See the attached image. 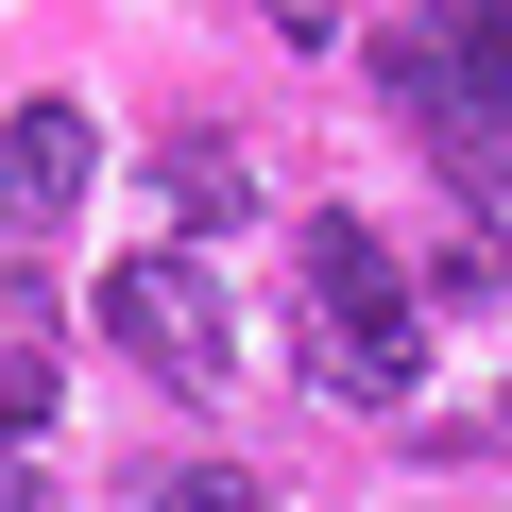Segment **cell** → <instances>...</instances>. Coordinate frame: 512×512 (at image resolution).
Instances as JSON below:
<instances>
[{"instance_id": "1", "label": "cell", "mask_w": 512, "mask_h": 512, "mask_svg": "<svg viewBox=\"0 0 512 512\" xmlns=\"http://www.w3.org/2000/svg\"><path fill=\"white\" fill-rule=\"evenodd\" d=\"M308 376L359 393V410H410L427 393V274L376 239V222H308Z\"/></svg>"}, {"instance_id": "2", "label": "cell", "mask_w": 512, "mask_h": 512, "mask_svg": "<svg viewBox=\"0 0 512 512\" xmlns=\"http://www.w3.org/2000/svg\"><path fill=\"white\" fill-rule=\"evenodd\" d=\"M103 325H120L171 393H222V359H239V308H222V274H205L188 239H137V256H120V274H103Z\"/></svg>"}, {"instance_id": "3", "label": "cell", "mask_w": 512, "mask_h": 512, "mask_svg": "<svg viewBox=\"0 0 512 512\" xmlns=\"http://www.w3.org/2000/svg\"><path fill=\"white\" fill-rule=\"evenodd\" d=\"M86 188H103V120L86 103H18V120H0V256L52 239Z\"/></svg>"}, {"instance_id": "4", "label": "cell", "mask_w": 512, "mask_h": 512, "mask_svg": "<svg viewBox=\"0 0 512 512\" xmlns=\"http://www.w3.org/2000/svg\"><path fill=\"white\" fill-rule=\"evenodd\" d=\"M410 35H427V69H444L461 103H512V0H427Z\"/></svg>"}, {"instance_id": "5", "label": "cell", "mask_w": 512, "mask_h": 512, "mask_svg": "<svg viewBox=\"0 0 512 512\" xmlns=\"http://www.w3.org/2000/svg\"><path fill=\"white\" fill-rule=\"evenodd\" d=\"M154 188H171V222H205V239H222V222L256 205V154H239V137H171V154H154Z\"/></svg>"}, {"instance_id": "6", "label": "cell", "mask_w": 512, "mask_h": 512, "mask_svg": "<svg viewBox=\"0 0 512 512\" xmlns=\"http://www.w3.org/2000/svg\"><path fill=\"white\" fill-rule=\"evenodd\" d=\"M427 308H512V239H495V222H461V239L427 256Z\"/></svg>"}, {"instance_id": "7", "label": "cell", "mask_w": 512, "mask_h": 512, "mask_svg": "<svg viewBox=\"0 0 512 512\" xmlns=\"http://www.w3.org/2000/svg\"><path fill=\"white\" fill-rule=\"evenodd\" d=\"M427 154H444V171H461V205H478V188H495V205H512V103H478V120H444V137H427Z\"/></svg>"}, {"instance_id": "8", "label": "cell", "mask_w": 512, "mask_h": 512, "mask_svg": "<svg viewBox=\"0 0 512 512\" xmlns=\"http://www.w3.org/2000/svg\"><path fill=\"white\" fill-rule=\"evenodd\" d=\"M35 427H52V342L0 359V444H35Z\"/></svg>"}, {"instance_id": "9", "label": "cell", "mask_w": 512, "mask_h": 512, "mask_svg": "<svg viewBox=\"0 0 512 512\" xmlns=\"http://www.w3.org/2000/svg\"><path fill=\"white\" fill-rule=\"evenodd\" d=\"M154 512H256V478H239V461H171V478H154Z\"/></svg>"}, {"instance_id": "10", "label": "cell", "mask_w": 512, "mask_h": 512, "mask_svg": "<svg viewBox=\"0 0 512 512\" xmlns=\"http://www.w3.org/2000/svg\"><path fill=\"white\" fill-rule=\"evenodd\" d=\"M256 18H274L291 52H342V0H256Z\"/></svg>"}, {"instance_id": "11", "label": "cell", "mask_w": 512, "mask_h": 512, "mask_svg": "<svg viewBox=\"0 0 512 512\" xmlns=\"http://www.w3.org/2000/svg\"><path fill=\"white\" fill-rule=\"evenodd\" d=\"M0 512H52V478H35V461H18V444H0Z\"/></svg>"}]
</instances>
